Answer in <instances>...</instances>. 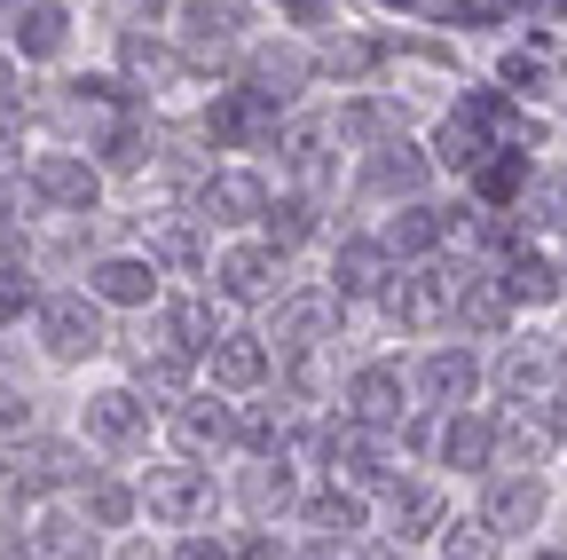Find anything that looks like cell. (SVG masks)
Returning <instances> with one entry per match:
<instances>
[{"instance_id": "cell-28", "label": "cell", "mask_w": 567, "mask_h": 560, "mask_svg": "<svg viewBox=\"0 0 567 560\" xmlns=\"http://www.w3.org/2000/svg\"><path fill=\"white\" fill-rule=\"evenodd\" d=\"M371 513H379V498H363V489H347V481H316L292 521H300L316 544H363Z\"/></svg>"}, {"instance_id": "cell-33", "label": "cell", "mask_w": 567, "mask_h": 560, "mask_svg": "<svg viewBox=\"0 0 567 560\" xmlns=\"http://www.w3.org/2000/svg\"><path fill=\"white\" fill-rule=\"evenodd\" d=\"M379 63H386V48H379L371 32H347V24H339V32H323V40H316V88H323V80H339L347 95H363V88L379 80Z\"/></svg>"}, {"instance_id": "cell-39", "label": "cell", "mask_w": 567, "mask_h": 560, "mask_svg": "<svg viewBox=\"0 0 567 560\" xmlns=\"http://www.w3.org/2000/svg\"><path fill=\"white\" fill-rule=\"evenodd\" d=\"M260 237H268L276 253H300V245H316V237H323V197H308V190H276L268 222H260Z\"/></svg>"}, {"instance_id": "cell-12", "label": "cell", "mask_w": 567, "mask_h": 560, "mask_svg": "<svg viewBox=\"0 0 567 560\" xmlns=\"http://www.w3.org/2000/svg\"><path fill=\"white\" fill-rule=\"evenodd\" d=\"M339 410L354 427H379V435H402V418L417 410V387H410V364L402 356H363L339 387Z\"/></svg>"}, {"instance_id": "cell-25", "label": "cell", "mask_w": 567, "mask_h": 560, "mask_svg": "<svg viewBox=\"0 0 567 560\" xmlns=\"http://www.w3.org/2000/svg\"><path fill=\"white\" fill-rule=\"evenodd\" d=\"M379 237H386V253H394L402 268H417V261H442V253L457 245V205L410 197V205H394V214L379 222Z\"/></svg>"}, {"instance_id": "cell-44", "label": "cell", "mask_w": 567, "mask_h": 560, "mask_svg": "<svg viewBox=\"0 0 567 560\" xmlns=\"http://www.w3.org/2000/svg\"><path fill=\"white\" fill-rule=\"evenodd\" d=\"M24 151H32V119H24V103H17V111H0V174L32 166Z\"/></svg>"}, {"instance_id": "cell-20", "label": "cell", "mask_w": 567, "mask_h": 560, "mask_svg": "<svg viewBox=\"0 0 567 560\" xmlns=\"http://www.w3.org/2000/svg\"><path fill=\"white\" fill-rule=\"evenodd\" d=\"M87 293H95L111 316H158L166 268H158L151 253H95V261H87Z\"/></svg>"}, {"instance_id": "cell-14", "label": "cell", "mask_w": 567, "mask_h": 560, "mask_svg": "<svg viewBox=\"0 0 567 560\" xmlns=\"http://www.w3.org/2000/svg\"><path fill=\"white\" fill-rule=\"evenodd\" d=\"M434 151H425V143H410V134H394V143H371L363 151V166H354V197H371V205H386V214H394V205H410V197H425V190H434Z\"/></svg>"}, {"instance_id": "cell-1", "label": "cell", "mask_w": 567, "mask_h": 560, "mask_svg": "<svg viewBox=\"0 0 567 560\" xmlns=\"http://www.w3.org/2000/svg\"><path fill=\"white\" fill-rule=\"evenodd\" d=\"M87 458L95 450L80 435H24V442H9V450H0V506H9V513H40L55 498H80V489L95 481Z\"/></svg>"}, {"instance_id": "cell-17", "label": "cell", "mask_w": 567, "mask_h": 560, "mask_svg": "<svg viewBox=\"0 0 567 560\" xmlns=\"http://www.w3.org/2000/svg\"><path fill=\"white\" fill-rule=\"evenodd\" d=\"M276 347H268V332L260 324H229V339L205 356V387L213 395H229V403H252V395H268L276 387Z\"/></svg>"}, {"instance_id": "cell-35", "label": "cell", "mask_w": 567, "mask_h": 560, "mask_svg": "<svg viewBox=\"0 0 567 560\" xmlns=\"http://www.w3.org/2000/svg\"><path fill=\"white\" fill-rule=\"evenodd\" d=\"M205 237H213V230L182 205V214H166V222L151 230V245H142V253H151L166 276H205V268H213V245H205Z\"/></svg>"}, {"instance_id": "cell-2", "label": "cell", "mask_w": 567, "mask_h": 560, "mask_svg": "<svg viewBox=\"0 0 567 560\" xmlns=\"http://www.w3.org/2000/svg\"><path fill=\"white\" fill-rule=\"evenodd\" d=\"M134 489H142V513H151V529H174V537L213 529V513L229 506V489L213 481V466H189V458H151V466L134 474Z\"/></svg>"}, {"instance_id": "cell-19", "label": "cell", "mask_w": 567, "mask_h": 560, "mask_svg": "<svg viewBox=\"0 0 567 560\" xmlns=\"http://www.w3.org/2000/svg\"><path fill=\"white\" fill-rule=\"evenodd\" d=\"M402 276V261L386 253V237L379 230H347L339 245H331V261H323V285L354 308V301H386V285Z\"/></svg>"}, {"instance_id": "cell-30", "label": "cell", "mask_w": 567, "mask_h": 560, "mask_svg": "<svg viewBox=\"0 0 567 560\" xmlns=\"http://www.w3.org/2000/svg\"><path fill=\"white\" fill-rule=\"evenodd\" d=\"M126 379H134L142 395H151L158 410H174V403H189V395H197L205 364H197V356H182V347H174V339H166V332L151 324V339L134 347V371H126Z\"/></svg>"}, {"instance_id": "cell-49", "label": "cell", "mask_w": 567, "mask_h": 560, "mask_svg": "<svg viewBox=\"0 0 567 560\" xmlns=\"http://www.w3.org/2000/svg\"><path fill=\"white\" fill-rule=\"evenodd\" d=\"M111 560H166V544H151V537H118Z\"/></svg>"}, {"instance_id": "cell-55", "label": "cell", "mask_w": 567, "mask_h": 560, "mask_svg": "<svg viewBox=\"0 0 567 560\" xmlns=\"http://www.w3.org/2000/svg\"><path fill=\"white\" fill-rule=\"evenodd\" d=\"M544 24H567V0H551V17H544Z\"/></svg>"}, {"instance_id": "cell-34", "label": "cell", "mask_w": 567, "mask_h": 560, "mask_svg": "<svg viewBox=\"0 0 567 560\" xmlns=\"http://www.w3.org/2000/svg\"><path fill=\"white\" fill-rule=\"evenodd\" d=\"M513 293H505V276L496 268H473L465 276V301H457V332L465 339H513Z\"/></svg>"}, {"instance_id": "cell-9", "label": "cell", "mask_w": 567, "mask_h": 560, "mask_svg": "<svg viewBox=\"0 0 567 560\" xmlns=\"http://www.w3.org/2000/svg\"><path fill=\"white\" fill-rule=\"evenodd\" d=\"M237 88H252L260 103H276L284 119H292V103L316 88V40H292V32H260V40H245V55H237Z\"/></svg>"}, {"instance_id": "cell-22", "label": "cell", "mask_w": 567, "mask_h": 560, "mask_svg": "<svg viewBox=\"0 0 567 560\" xmlns=\"http://www.w3.org/2000/svg\"><path fill=\"white\" fill-rule=\"evenodd\" d=\"M450 529V489L434 474H402L386 498H379V537L386 544H425Z\"/></svg>"}, {"instance_id": "cell-37", "label": "cell", "mask_w": 567, "mask_h": 560, "mask_svg": "<svg viewBox=\"0 0 567 560\" xmlns=\"http://www.w3.org/2000/svg\"><path fill=\"white\" fill-rule=\"evenodd\" d=\"M551 427L536 410H505V427H496V474H544L551 466Z\"/></svg>"}, {"instance_id": "cell-16", "label": "cell", "mask_w": 567, "mask_h": 560, "mask_svg": "<svg viewBox=\"0 0 567 560\" xmlns=\"http://www.w3.org/2000/svg\"><path fill=\"white\" fill-rule=\"evenodd\" d=\"M410 387H417V410H465L488 387V364H481V347H465V339H434L410 364Z\"/></svg>"}, {"instance_id": "cell-29", "label": "cell", "mask_w": 567, "mask_h": 560, "mask_svg": "<svg viewBox=\"0 0 567 560\" xmlns=\"http://www.w3.org/2000/svg\"><path fill=\"white\" fill-rule=\"evenodd\" d=\"M0 40L17 48L24 72H55V63L71 55V40H80V17H71V0H32V9L0 32Z\"/></svg>"}, {"instance_id": "cell-3", "label": "cell", "mask_w": 567, "mask_h": 560, "mask_svg": "<svg viewBox=\"0 0 567 560\" xmlns=\"http://www.w3.org/2000/svg\"><path fill=\"white\" fill-rule=\"evenodd\" d=\"M158 403L142 395L134 379H103V387H87L80 395V442L95 450V458H142L151 450V435H158Z\"/></svg>"}, {"instance_id": "cell-38", "label": "cell", "mask_w": 567, "mask_h": 560, "mask_svg": "<svg viewBox=\"0 0 567 560\" xmlns=\"http://www.w3.org/2000/svg\"><path fill=\"white\" fill-rule=\"evenodd\" d=\"M71 506H80V513H87V521H95L103 537H126V529L142 521V489H134L126 474H103V466H95V481H87V489H80Z\"/></svg>"}, {"instance_id": "cell-52", "label": "cell", "mask_w": 567, "mask_h": 560, "mask_svg": "<svg viewBox=\"0 0 567 560\" xmlns=\"http://www.w3.org/2000/svg\"><path fill=\"white\" fill-rule=\"evenodd\" d=\"M0 560H24V529H0Z\"/></svg>"}, {"instance_id": "cell-53", "label": "cell", "mask_w": 567, "mask_h": 560, "mask_svg": "<svg viewBox=\"0 0 567 560\" xmlns=\"http://www.w3.org/2000/svg\"><path fill=\"white\" fill-rule=\"evenodd\" d=\"M24 9H32V0H0V32H9V24H17Z\"/></svg>"}, {"instance_id": "cell-26", "label": "cell", "mask_w": 567, "mask_h": 560, "mask_svg": "<svg viewBox=\"0 0 567 560\" xmlns=\"http://www.w3.org/2000/svg\"><path fill=\"white\" fill-rule=\"evenodd\" d=\"M24 560H111V552H103V529L80 506L55 498V506L24 513Z\"/></svg>"}, {"instance_id": "cell-31", "label": "cell", "mask_w": 567, "mask_h": 560, "mask_svg": "<svg viewBox=\"0 0 567 560\" xmlns=\"http://www.w3.org/2000/svg\"><path fill=\"white\" fill-rule=\"evenodd\" d=\"M158 332L182 347V356H213V347H221L229 339V316H221V301H213V293H166L158 301Z\"/></svg>"}, {"instance_id": "cell-27", "label": "cell", "mask_w": 567, "mask_h": 560, "mask_svg": "<svg viewBox=\"0 0 567 560\" xmlns=\"http://www.w3.org/2000/svg\"><path fill=\"white\" fill-rule=\"evenodd\" d=\"M300 498H308V489H300V466H292V458H245V466H237V506H245L252 529L292 521Z\"/></svg>"}, {"instance_id": "cell-50", "label": "cell", "mask_w": 567, "mask_h": 560, "mask_svg": "<svg viewBox=\"0 0 567 560\" xmlns=\"http://www.w3.org/2000/svg\"><path fill=\"white\" fill-rule=\"evenodd\" d=\"M354 552H363V544H316V537L300 544V560H354Z\"/></svg>"}, {"instance_id": "cell-51", "label": "cell", "mask_w": 567, "mask_h": 560, "mask_svg": "<svg viewBox=\"0 0 567 560\" xmlns=\"http://www.w3.org/2000/svg\"><path fill=\"white\" fill-rule=\"evenodd\" d=\"M379 9H386V17H417V24H425V9H434V0H379Z\"/></svg>"}, {"instance_id": "cell-4", "label": "cell", "mask_w": 567, "mask_h": 560, "mask_svg": "<svg viewBox=\"0 0 567 560\" xmlns=\"http://www.w3.org/2000/svg\"><path fill=\"white\" fill-rule=\"evenodd\" d=\"M32 339H40V356L55 371H80V364H95L103 347H111V308L87 285H55L40 301V316H32Z\"/></svg>"}, {"instance_id": "cell-7", "label": "cell", "mask_w": 567, "mask_h": 560, "mask_svg": "<svg viewBox=\"0 0 567 560\" xmlns=\"http://www.w3.org/2000/svg\"><path fill=\"white\" fill-rule=\"evenodd\" d=\"M339 111H292L276 134V174L284 190H308V197H331L339 190Z\"/></svg>"}, {"instance_id": "cell-6", "label": "cell", "mask_w": 567, "mask_h": 560, "mask_svg": "<svg viewBox=\"0 0 567 560\" xmlns=\"http://www.w3.org/2000/svg\"><path fill=\"white\" fill-rule=\"evenodd\" d=\"M284 268H292V253H276L260 230L252 237H229L221 253H213V268H205V293L221 301V308H276L284 293Z\"/></svg>"}, {"instance_id": "cell-32", "label": "cell", "mask_w": 567, "mask_h": 560, "mask_svg": "<svg viewBox=\"0 0 567 560\" xmlns=\"http://www.w3.org/2000/svg\"><path fill=\"white\" fill-rule=\"evenodd\" d=\"M174 40H182V55H205V48H245V40H252V9H245V0H182Z\"/></svg>"}, {"instance_id": "cell-47", "label": "cell", "mask_w": 567, "mask_h": 560, "mask_svg": "<svg viewBox=\"0 0 567 560\" xmlns=\"http://www.w3.org/2000/svg\"><path fill=\"white\" fill-rule=\"evenodd\" d=\"M24 103V63H17V48L0 40V111H17Z\"/></svg>"}, {"instance_id": "cell-15", "label": "cell", "mask_w": 567, "mask_h": 560, "mask_svg": "<svg viewBox=\"0 0 567 560\" xmlns=\"http://www.w3.org/2000/svg\"><path fill=\"white\" fill-rule=\"evenodd\" d=\"M197 126H205V143H213V151H268L276 134H284V111L229 80V88H213V95H205Z\"/></svg>"}, {"instance_id": "cell-43", "label": "cell", "mask_w": 567, "mask_h": 560, "mask_svg": "<svg viewBox=\"0 0 567 560\" xmlns=\"http://www.w3.org/2000/svg\"><path fill=\"white\" fill-rule=\"evenodd\" d=\"M24 435H32V395H24L17 379H0V450L24 442Z\"/></svg>"}, {"instance_id": "cell-45", "label": "cell", "mask_w": 567, "mask_h": 560, "mask_svg": "<svg viewBox=\"0 0 567 560\" xmlns=\"http://www.w3.org/2000/svg\"><path fill=\"white\" fill-rule=\"evenodd\" d=\"M237 560H300V544L284 529H237Z\"/></svg>"}, {"instance_id": "cell-24", "label": "cell", "mask_w": 567, "mask_h": 560, "mask_svg": "<svg viewBox=\"0 0 567 560\" xmlns=\"http://www.w3.org/2000/svg\"><path fill=\"white\" fill-rule=\"evenodd\" d=\"M496 427H505V410H442V442H434V466L442 474H465V481H488L496 474Z\"/></svg>"}, {"instance_id": "cell-18", "label": "cell", "mask_w": 567, "mask_h": 560, "mask_svg": "<svg viewBox=\"0 0 567 560\" xmlns=\"http://www.w3.org/2000/svg\"><path fill=\"white\" fill-rule=\"evenodd\" d=\"M559 379H567V364H559V347H551V339H505V347H496V364H488L496 403H513V410L551 403Z\"/></svg>"}, {"instance_id": "cell-42", "label": "cell", "mask_w": 567, "mask_h": 560, "mask_svg": "<svg viewBox=\"0 0 567 560\" xmlns=\"http://www.w3.org/2000/svg\"><path fill=\"white\" fill-rule=\"evenodd\" d=\"M442 560H496V537L481 521H450L442 529Z\"/></svg>"}, {"instance_id": "cell-48", "label": "cell", "mask_w": 567, "mask_h": 560, "mask_svg": "<svg viewBox=\"0 0 567 560\" xmlns=\"http://www.w3.org/2000/svg\"><path fill=\"white\" fill-rule=\"evenodd\" d=\"M536 418L551 427V442H567V379H559V395H551V403H536Z\"/></svg>"}, {"instance_id": "cell-10", "label": "cell", "mask_w": 567, "mask_h": 560, "mask_svg": "<svg viewBox=\"0 0 567 560\" xmlns=\"http://www.w3.org/2000/svg\"><path fill=\"white\" fill-rule=\"evenodd\" d=\"M268 205H276V190H268L260 166H213V174H197V190H189V214H197L205 230H229V237H252V230L268 222Z\"/></svg>"}, {"instance_id": "cell-40", "label": "cell", "mask_w": 567, "mask_h": 560, "mask_svg": "<svg viewBox=\"0 0 567 560\" xmlns=\"http://www.w3.org/2000/svg\"><path fill=\"white\" fill-rule=\"evenodd\" d=\"M40 268L32 261H0V332H17L24 316H40Z\"/></svg>"}, {"instance_id": "cell-41", "label": "cell", "mask_w": 567, "mask_h": 560, "mask_svg": "<svg viewBox=\"0 0 567 560\" xmlns=\"http://www.w3.org/2000/svg\"><path fill=\"white\" fill-rule=\"evenodd\" d=\"M496 88H505V95H551V63L528 55V48H513L505 63H496Z\"/></svg>"}, {"instance_id": "cell-23", "label": "cell", "mask_w": 567, "mask_h": 560, "mask_svg": "<svg viewBox=\"0 0 567 560\" xmlns=\"http://www.w3.org/2000/svg\"><path fill=\"white\" fill-rule=\"evenodd\" d=\"M182 72H189V55H182V40L166 24H118V80L134 88V103L166 95Z\"/></svg>"}, {"instance_id": "cell-21", "label": "cell", "mask_w": 567, "mask_h": 560, "mask_svg": "<svg viewBox=\"0 0 567 560\" xmlns=\"http://www.w3.org/2000/svg\"><path fill=\"white\" fill-rule=\"evenodd\" d=\"M544 513H551V481H544V474H488L481 498H473V521H481L496 544L528 537Z\"/></svg>"}, {"instance_id": "cell-46", "label": "cell", "mask_w": 567, "mask_h": 560, "mask_svg": "<svg viewBox=\"0 0 567 560\" xmlns=\"http://www.w3.org/2000/svg\"><path fill=\"white\" fill-rule=\"evenodd\" d=\"M166 560H237V544H229V537H213V529H189V537L166 544Z\"/></svg>"}, {"instance_id": "cell-8", "label": "cell", "mask_w": 567, "mask_h": 560, "mask_svg": "<svg viewBox=\"0 0 567 560\" xmlns=\"http://www.w3.org/2000/svg\"><path fill=\"white\" fill-rule=\"evenodd\" d=\"M32 197H40V214H55V222H87V214H103V166H95V151H80V143H48V151H32Z\"/></svg>"}, {"instance_id": "cell-36", "label": "cell", "mask_w": 567, "mask_h": 560, "mask_svg": "<svg viewBox=\"0 0 567 560\" xmlns=\"http://www.w3.org/2000/svg\"><path fill=\"white\" fill-rule=\"evenodd\" d=\"M496 276H505L513 308H559L567 301V268L551 253H536V245H520L513 261H496Z\"/></svg>"}, {"instance_id": "cell-13", "label": "cell", "mask_w": 567, "mask_h": 560, "mask_svg": "<svg viewBox=\"0 0 567 560\" xmlns=\"http://www.w3.org/2000/svg\"><path fill=\"white\" fill-rule=\"evenodd\" d=\"M166 442H174V458H189V466H221V458H237V450H245L237 403L213 395V387H197L189 403L166 410Z\"/></svg>"}, {"instance_id": "cell-5", "label": "cell", "mask_w": 567, "mask_h": 560, "mask_svg": "<svg viewBox=\"0 0 567 560\" xmlns=\"http://www.w3.org/2000/svg\"><path fill=\"white\" fill-rule=\"evenodd\" d=\"M465 276H473V261H465V268H457L450 253H442V261H417V268H402L394 285H386V301H379V308H386V324H394V332H410V339H417V332H457Z\"/></svg>"}, {"instance_id": "cell-11", "label": "cell", "mask_w": 567, "mask_h": 560, "mask_svg": "<svg viewBox=\"0 0 567 560\" xmlns=\"http://www.w3.org/2000/svg\"><path fill=\"white\" fill-rule=\"evenodd\" d=\"M339 324H347V301L331 293V285H292L276 308H268V347H276V364L284 356H323V347L339 339Z\"/></svg>"}, {"instance_id": "cell-54", "label": "cell", "mask_w": 567, "mask_h": 560, "mask_svg": "<svg viewBox=\"0 0 567 560\" xmlns=\"http://www.w3.org/2000/svg\"><path fill=\"white\" fill-rule=\"evenodd\" d=\"M528 560H567V544H528Z\"/></svg>"}]
</instances>
